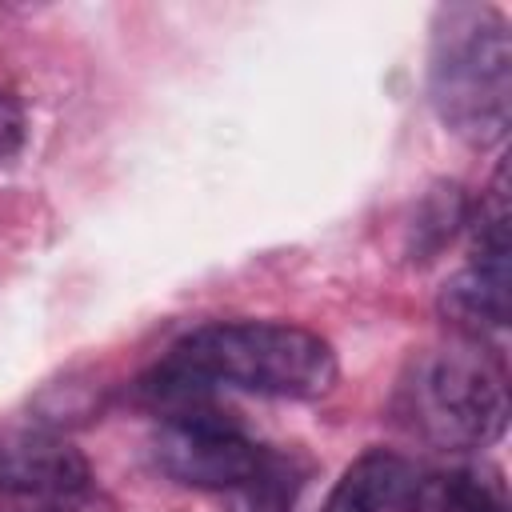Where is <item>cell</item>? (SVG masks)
<instances>
[{"mask_svg": "<svg viewBox=\"0 0 512 512\" xmlns=\"http://www.w3.org/2000/svg\"><path fill=\"white\" fill-rule=\"evenodd\" d=\"M0 500L28 512H96L92 468L56 436L0 440Z\"/></svg>", "mask_w": 512, "mask_h": 512, "instance_id": "5", "label": "cell"}, {"mask_svg": "<svg viewBox=\"0 0 512 512\" xmlns=\"http://www.w3.org/2000/svg\"><path fill=\"white\" fill-rule=\"evenodd\" d=\"M148 452L156 472H164L172 484L224 496L256 472L268 448L256 444L228 416L212 412L208 404H192V408L164 412Z\"/></svg>", "mask_w": 512, "mask_h": 512, "instance_id": "4", "label": "cell"}, {"mask_svg": "<svg viewBox=\"0 0 512 512\" xmlns=\"http://www.w3.org/2000/svg\"><path fill=\"white\" fill-rule=\"evenodd\" d=\"M412 500L424 512H508L500 472L484 468H456L448 476H436L432 484H416Z\"/></svg>", "mask_w": 512, "mask_h": 512, "instance_id": "9", "label": "cell"}, {"mask_svg": "<svg viewBox=\"0 0 512 512\" xmlns=\"http://www.w3.org/2000/svg\"><path fill=\"white\" fill-rule=\"evenodd\" d=\"M428 100L468 148H492L512 124V36L492 4H448L432 24Z\"/></svg>", "mask_w": 512, "mask_h": 512, "instance_id": "2", "label": "cell"}, {"mask_svg": "<svg viewBox=\"0 0 512 512\" xmlns=\"http://www.w3.org/2000/svg\"><path fill=\"white\" fill-rule=\"evenodd\" d=\"M332 344L288 320H216L192 328L144 376V392L168 412L204 404L212 388L272 400H320L336 388Z\"/></svg>", "mask_w": 512, "mask_h": 512, "instance_id": "1", "label": "cell"}, {"mask_svg": "<svg viewBox=\"0 0 512 512\" xmlns=\"http://www.w3.org/2000/svg\"><path fill=\"white\" fill-rule=\"evenodd\" d=\"M396 412L432 448H488L508 428V380L476 340L424 348L396 392Z\"/></svg>", "mask_w": 512, "mask_h": 512, "instance_id": "3", "label": "cell"}, {"mask_svg": "<svg viewBox=\"0 0 512 512\" xmlns=\"http://www.w3.org/2000/svg\"><path fill=\"white\" fill-rule=\"evenodd\" d=\"M508 284V252H472V260L444 280L436 308L448 324L480 340V332L508 328Z\"/></svg>", "mask_w": 512, "mask_h": 512, "instance_id": "6", "label": "cell"}, {"mask_svg": "<svg viewBox=\"0 0 512 512\" xmlns=\"http://www.w3.org/2000/svg\"><path fill=\"white\" fill-rule=\"evenodd\" d=\"M460 224H468V200L456 184H436L420 208H416V220L408 228V256L412 260H432L456 232Z\"/></svg>", "mask_w": 512, "mask_h": 512, "instance_id": "10", "label": "cell"}, {"mask_svg": "<svg viewBox=\"0 0 512 512\" xmlns=\"http://www.w3.org/2000/svg\"><path fill=\"white\" fill-rule=\"evenodd\" d=\"M304 480H308V464L300 456L268 448L256 472L232 492H224V512H292Z\"/></svg>", "mask_w": 512, "mask_h": 512, "instance_id": "8", "label": "cell"}, {"mask_svg": "<svg viewBox=\"0 0 512 512\" xmlns=\"http://www.w3.org/2000/svg\"><path fill=\"white\" fill-rule=\"evenodd\" d=\"M416 484L420 476L400 452L368 448L340 472L320 512H404L416 496Z\"/></svg>", "mask_w": 512, "mask_h": 512, "instance_id": "7", "label": "cell"}, {"mask_svg": "<svg viewBox=\"0 0 512 512\" xmlns=\"http://www.w3.org/2000/svg\"><path fill=\"white\" fill-rule=\"evenodd\" d=\"M24 144V108L0 88V160H12Z\"/></svg>", "mask_w": 512, "mask_h": 512, "instance_id": "11", "label": "cell"}]
</instances>
